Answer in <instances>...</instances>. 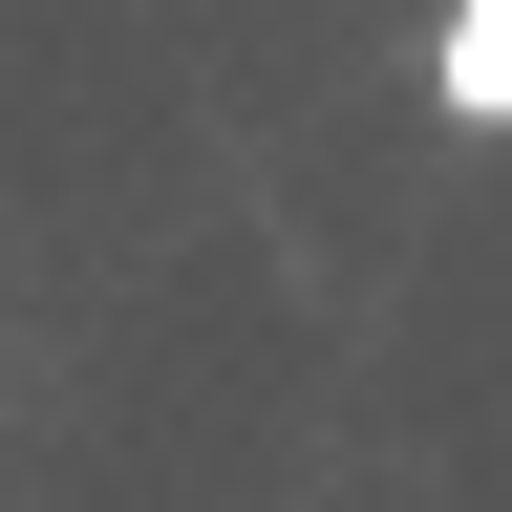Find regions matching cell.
I'll use <instances>...</instances> for the list:
<instances>
[{
    "label": "cell",
    "instance_id": "obj_1",
    "mask_svg": "<svg viewBox=\"0 0 512 512\" xmlns=\"http://www.w3.org/2000/svg\"><path fill=\"white\" fill-rule=\"evenodd\" d=\"M427 107L448 128H512V0H448L427 22Z\"/></svg>",
    "mask_w": 512,
    "mask_h": 512
}]
</instances>
